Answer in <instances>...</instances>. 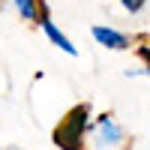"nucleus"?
I'll use <instances>...</instances> for the list:
<instances>
[{
	"label": "nucleus",
	"mask_w": 150,
	"mask_h": 150,
	"mask_svg": "<svg viewBox=\"0 0 150 150\" xmlns=\"http://www.w3.org/2000/svg\"><path fill=\"white\" fill-rule=\"evenodd\" d=\"M9 150H21V147H9Z\"/></svg>",
	"instance_id": "6e6552de"
},
{
	"label": "nucleus",
	"mask_w": 150,
	"mask_h": 150,
	"mask_svg": "<svg viewBox=\"0 0 150 150\" xmlns=\"http://www.w3.org/2000/svg\"><path fill=\"white\" fill-rule=\"evenodd\" d=\"M9 6L15 9L24 21L39 24V15H42V0H9Z\"/></svg>",
	"instance_id": "39448f33"
},
{
	"label": "nucleus",
	"mask_w": 150,
	"mask_h": 150,
	"mask_svg": "<svg viewBox=\"0 0 150 150\" xmlns=\"http://www.w3.org/2000/svg\"><path fill=\"white\" fill-rule=\"evenodd\" d=\"M90 135H93V144L96 147H102V150H108V147H120L123 144V126L111 117V114H102V117H96L93 120V129H90Z\"/></svg>",
	"instance_id": "f03ea898"
},
{
	"label": "nucleus",
	"mask_w": 150,
	"mask_h": 150,
	"mask_svg": "<svg viewBox=\"0 0 150 150\" xmlns=\"http://www.w3.org/2000/svg\"><path fill=\"white\" fill-rule=\"evenodd\" d=\"M117 3L123 6V9H126L129 12V15H138V12L147 6V0H117Z\"/></svg>",
	"instance_id": "423d86ee"
},
{
	"label": "nucleus",
	"mask_w": 150,
	"mask_h": 150,
	"mask_svg": "<svg viewBox=\"0 0 150 150\" xmlns=\"http://www.w3.org/2000/svg\"><path fill=\"white\" fill-rule=\"evenodd\" d=\"M39 27H42V33H45L48 39H51V42L60 48V51H66L69 57H75V54H78V48L72 45V39H69V36H66L63 30L57 27V24H54L51 18H48V12H45V15H39Z\"/></svg>",
	"instance_id": "20e7f679"
},
{
	"label": "nucleus",
	"mask_w": 150,
	"mask_h": 150,
	"mask_svg": "<svg viewBox=\"0 0 150 150\" xmlns=\"http://www.w3.org/2000/svg\"><path fill=\"white\" fill-rule=\"evenodd\" d=\"M138 57L144 60V66L150 69V42H141V45H138Z\"/></svg>",
	"instance_id": "0eeeda50"
},
{
	"label": "nucleus",
	"mask_w": 150,
	"mask_h": 150,
	"mask_svg": "<svg viewBox=\"0 0 150 150\" xmlns=\"http://www.w3.org/2000/svg\"><path fill=\"white\" fill-rule=\"evenodd\" d=\"M93 129V108L87 102H78L66 111V117L54 126L51 138L60 150H87V135Z\"/></svg>",
	"instance_id": "f257e3e1"
},
{
	"label": "nucleus",
	"mask_w": 150,
	"mask_h": 150,
	"mask_svg": "<svg viewBox=\"0 0 150 150\" xmlns=\"http://www.w3.org/2000/svg\"><path fill=\"white\" fill-rule=\"evenodd\" d=\"M90 33H93V39L102 45V48H108V51H126V48L132 45V39H129L126 33H120V30H114V27H108V24H96Z\"/></svg>",
	"instance_id": "7ed1b4c3"
}]
</instances>
